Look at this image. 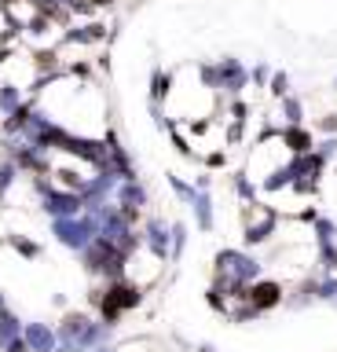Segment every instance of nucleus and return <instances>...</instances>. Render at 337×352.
<instances>
[{
	"mask_svg": "<svg viewBox=\"0 0 337 352\" xmlns=\"http://www.w3.org/2000/svg\"><path fill=\"white\" fill-rule=\"evenodd\" d=\"M312 231H315V246L337 242V224H334L330 217H319V213H315V220H312Z\"/></svg>",
	"mask_w": 337,
	"mask_h": 352,
	"instance_id": "nucleus-13",
	"label": "nucleus"
},
{
	"mask_svg": "<svg viewBox=\"0 0 337 352\" xmlns=\"http://www.w3.org/2000/svg\"><path fill=\"white\" fill-rule=\"evenodd\" d=\"M4 242H8V246H12V250H15L23 261H40V257H45V246H40L37 239H26V235H8Z\"/></svg>",
	"mask_w": 337,
	"mask_h": 352,
	"instance_id": "nucleus-12",
	"label": "nucleus"
},
{
	"mask_svg": "<svg viewBox=\"0 0 337 352\" xmlns=\"http://www.w3.org/2000/svg\"><path fill=\"white\" fill-rule=\"evenodd\" d=\"M213 272H216V275H227V279H235V283H242V286H249V283H257L260 275H264V264H260L253 253L227 246V250L216 253Z\"/></svg>",
	"mask_w": 337,
	"mask_h": 352,
	"instance_id": "nucleus-2",
	"label": "nucleus"
},
{
	"mask_svg": "<svg viewBox=\"0 0 337 352\" xmlns=\"http://www.w3.org/2000/svg\"><path fill=\"white\" fill-rule=\"evenodd\" d=\"M139 239H143V250H147L158 264H169L172 224H169L165 217H147V220H143V228H139Z\"/></svg>",
	"mask_w": 337,
	"mask_h": 352,
	"instance_id": "nucleus-5",
	"label": "nucleus"
},
{
	"mask_svg": "<svg viewBox=\"0 0 337 352\" xmlns=\"http://www.w3.org/2000/svg\"><path fill=\"white\" fill-rule=\"evenodd\" d=\"M34 195H37V206L48 213V220H59V217H78L84 209V198L78 191H67L59 187L51 176H34Z\"/></svg>",
	"mask_w": 337,
	"mask_h": 352,
	"instance_id": "nucleus-1",
	"label": "nucleus"
},
{
	"mask_svg": "<svg viewBox=\"0 0 337 352\" xmlns=\"http://www.w3.org/2000/svg\"><path fill=\"white\" fill-rule=\"evenodd\" d=\"M114 202L125 206V209H136V213H143L147 202H150V195H147V187L139 180H121L114 187Z\"/></svg>",
	"mask_w": 337,
	"mask_h": 352,
	"instance_id": "nucleus-9",
	"label": "nucleus"
},
{
	"mask_svg": "<svg viewBox=\"0 0 337 352\" xmlns=\"http://www.w3.org/2000/svg\"><path fill=\"white\" fill-rule=\"evenodd\" d=\"M0 352H30V345H26V338H15V341H8Z\"/></svg>",
	"mask_w": 337,
	"mask_h": 352,
	"instance_id": "nucleus-19",
	"label": "nucleus"
},
{
	"mask_svg": "<svg viewBox=\"0 0 337 352\" xmlns=\"http://www.w3.org/2000/svg\"><path fill=\"white\" fill-rule=\"evenodd\" d=\"M15 338H23V319H19V312L12 305H4L0 308V349H4L8 341H15Z\"/></svg>",
	"mask_w": 337,
	"mask_h": 352,
	"instance_id": "nucleus-11",
	"label": "nucleus"
},
{
	"mask_svg": "<svg viewBox=\"0 0 337 352\" xmlns=\"http://www.w3.org/2000/svg\"><path fill=\"white\" fill-rule=\"evenodd\" d=\"M51 239H56L62 250L81 253V250L95 239V224H92L84 213H78V217H59V220H51Z\"/></svg>",
	"mask_w": 337,
	"mask_h": 352,
	"instance_id": "nucleus-3",
	"label": "nucleus"
},
{
	"mask_svg": "<svg viewBox=\"0 0 337 352\" xmlns=\"http://www.w3.org/2000/svg\"><path fill=\"white\" fill-rule=\"evenodd\" d=\"M282 143L293 151V154H308L312 151V136L304 129H290V132H282Z\"/></svg>",
	"mask_w": 337,
	"mask_h": 352,
	"instance_id": "nucleus-14",
	"label": "nucleus"
},
{
	"mask_svg": "<svg viewBox=\"0 0 337 352\" xmlns=\"http://www.w3.org/2000/svg\"><path fill=\"white\" fill-rule=\"evenodd\" d=\"M111 341H114V327L103 323L100 316H92L89 323H84V330H81V338H78V345H73V352H92V349H100V345H111Z\"/></svg>",
	"mask_w": 337,
	"mask_h": 352,
	"instance_id": "nucleus-8",
	"label": "nucleus"
},
{
	"mask_svg": "<svg viewBox=\"0 0 337 352\" xmlns=\"http://www.w3.org/2000/svg\"><path fill=\"white\" fill-rule=\"evenodd\" d=\"M275 228H279V213H275V209L253 202V206L246 209L242 242H246V246H260V242H268L271 235H275Z\"/></svg>",
	"mask_w": 337,
	"mask_h": 352,
	"instance_id": "nucleus-4",
	"label": "nucleus"
},
{
	"mask_svg": "<svg viewBox=\"0 0 337 352\" xmlns=\"http://www.w3.org/2000/svg\"><path fill=\"white\" fill-rule=\"evenodd\" d=\"M187 224H183V220H176V224H172V246H169V261H180L183 257V250H187Z\"/></svg>",
	"mask_w": 337,
	"mask_h": 352,
	"instance_id": "nucleus-15",
	"label": "nucleus"
},
{
	"mask_svg": "<svg viewBox=\"0 0 337 352\" xmlns=\"http://www.w3.org/2000/svg\"><path fill=\"white\" fill-rule=\"evenodd\" d=\"M169 187H172V195L180 198V202H194V195H198V187L194 184H187V180H180V176H169Z\"/></svg>",
	"mask_w": 337,
	"mask_h": 352,
	"instance_id": "nucleus-18",
	"label": "nucleus"
},
{
	"mask_svg": "<svg viewBox=\"0 0 337 352\" xmlns=\"http://www.w3.org/2000/svg\"><path fill=\"white\" fill-rule=\"evenodd\" d=\"M198 352H216L213 345H198Z\"/></svg>",
	"mask_w": 337,
	"mask_h": 352,
	"instance_id": "nucleus-21",
	"label": "nucleus"
},
{
	"mask_svg": "<svg viewBox=\"0 0 337 352\" xmlns=\"http://www.w3.org/2000/svg\"><path fill=\"white\" fill-rule=\"evenodd\" d=\"M235 195L242 198L246 206H253V202H257V184L249 180V173H235Z\"/></svg>",
	"mask_w": 337,
	"mask_h": 352,
	"instance_id": "nucleus-17",
	"label": "nucleus"
},
{
	"mask_svg": "<svg viewBox=\"0 0 337 352\" xmlns=\"http://www.w3.org/2000/svg\"><path fill=\"white\" fill-rule=\"evenodd\" d=\"M92 352H117V345L111 341V345H100V349H92Z\"/></svg>",
	"mask_w": 337,
	"mask_h": 352,
	"instance_id": "nucleus-20",
	"label": "nucleus"
},
{
	"mask_svg": "<svg viewBox=\"0 0 337 352\" xmlns=\"http://www.w3.org/2000/svg\"><path fill=\"white\" fill-rule=\"evenodd\" d=\"M23 338H26L30 352H56L59 349L56 327L45 323V319H30V323H23Z\"/></svg>",
	"mask_w": 337,
	"mask_h": 352,
	"instance_id": "nucleus-7",
	"label": "nucleus"
},
{
	"mask_svg": "<svg viewBox=\"0 0 337 352\" xmlns=\"http://www.w3.org/2000/svg\"><path fill=\"white\" fill-rule=\"evenodd\" d=\"M191 213H194V228L209 235V231H213V224H216V217H213V195H209V191H198V195H194V202H191Z\"/></svg>",
	"mask_w": 337,
	"mask_h": 352,
	"instance_id": "nucleus-10",
	"label": "nucleus"
},
{
	"mask_svg": "<svg viewBox=\"0 0 337 352\" xmlns=\"http://www.w3.org/2000/svg\"><path fill=\"white\" fill-rule=\"evenodd\" d=\"M15 180H19V165L12 158H0V202H4V195L15 187Z\"/></svg>",
	"mask_w": 337,
	"mask_h": 352,
	"instance_id": "nucleus-16",
	"label": "nucleus"
},
{
	"mask_svg": "<svg viewBox=\"0 0 337 352\" xmlns=\"http://www.w3.org/2000/svg\"><path fill=\"white\" fill-rule=\"evenodd\" d=\"M246 301L253 305L260 316H264V312H271V308H279L282 301H286V290H282V283H279V279H264V275H260L257 283H249Z\"/></svg>",
	"mask_w": 337,
	"mask_h": 352,
	"instance_id": "nucleus-6",
	"label": "nucleus"
}]
</instances>
